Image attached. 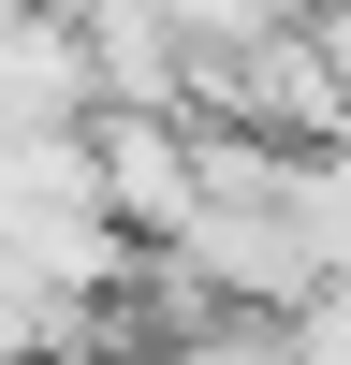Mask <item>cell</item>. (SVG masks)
Returning a JSON list of instances; mask_svg holds the SVG:
<instances>
[{
    "label": "cell",
    "mask_w": 351,
    "mask_h": 365,
    "mask_svg": "<svg viewBox=\"0 0 351 365\" xmlns=\"http://www.w3.org/2000/svg\"><path fill=\"white\" fill-rule=\"evenodd\" d=\"M146 365H292V322H263V307H220V322H190V336H161Z\"/></svg>",
    "instance_id": "2"
},
{
    "label": "cell",
    "mask_w": 351,
    "mask_h": 365,
    "mask_svg": "<svg viewBox=\"0 0 351 365\" xmlns=\"http://www.w3.org/2000/svg\"><path fill=\"white\" fill-rule=\"evenodd\" d=\"M322 15H351V0H322Z\"/></svg>",
    "instance_id": "4"
},
{
    "label": "cell",
    "mask_w": 351,
    "mask_h": 365,
    "mask_svg": "<svg viewBox=\"0 0 351 365\" xmlns=\"http://www.w3.org/2000/svg\"><path fill=\"white\" fill-rule=\"evenodd\" d=\"M15 15H44V0H0V29H15Z\"/></svg>",
    "instance_id": "3"
},
{
    "label": "cell",
    "mask_w": 351,
    "mask_h": 365,
    "mask_svg": "<svg viewBox=\"0 0 351 365\" xmlns=\"http://www.w3.org/2000/svg\"><path fill=\"white\" fill-rule=\"evenodd\" d=\"M88 175H103V205H117L132 249H176V234L205 220V117L103 103V117H88Z\"/></svg>",
    "instance_id": "1"
}]
</instances>
